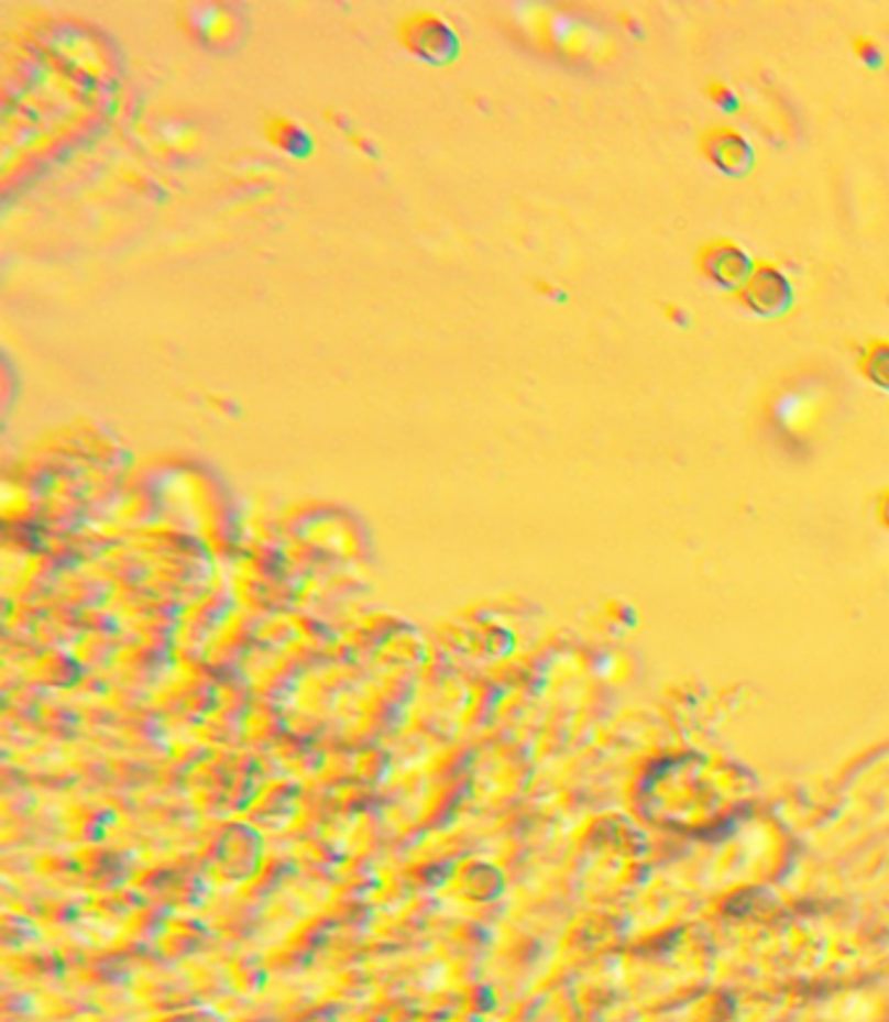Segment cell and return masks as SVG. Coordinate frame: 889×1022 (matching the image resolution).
<instances>
[{
    "label": "cell",
    "instance_id": "4",
    "mask_svg": "<svg viewBox=\"0 0 889 1022\" xmlns=\"http://www.w3.org/2000/svg\"><path fill=\"white\" fill-rule=\"evenodd\" d=\"M402 40L413 53L428 61H443L454 51V34L443 26L441 19L428 17V13L407 21L405 30H402Z\"/></svg>",
    "mask_w": 889,
    "mask_h": 1022
},
{
    "label": "cell",
    "instance_id": "5",
    "mask_svg": "<svg viewBox=\"0 0 889 1022\" xmlns=\"http://www.w3.org/2000/svg\"><path fill=\"white\" fill-rule=\"evenodd\" d=\"M858 371L866 382L889 392V340L874 337L858 355Z\"/></svg>",
    "mask_w": 889,
    "mask_h": 1022
},
{
    "label": "cell",
    "instance_id": "8",
    "mask_svg": "<svg viewBox=\"0 0 889 1022\" xmlns=\"http://www.w3.org/2000/svg\"><path fill=\"white\" fill-rule=\"evenodd\" d=\"M879 514H881V519H885V525H889V491L885 493V496H881Z\"/></svg>",
    "mask_w": 889,
    "mask_h": 1022
},
{
    "label": "cell",
    "instance_id": "1",
    "mask_svg": "<svg viewBox=\"0 0 889 1022\" xmlns=\"http://www.w3.org/2000/svg\"><path fill=\"white\" fill-rule=\"evenodd\" d=\"M733 300L744 306L746 311L765 316H782L793 303V285H790L788 274L780 270L772 261H754V270L746 277L738 290H733Z\"/></svg>",
    "mask_w": 889,
    "mask_h": 1022
},
{
    "label": "cell",
    "instance_id": "6",
    "mask_svg": "<svg viewBox=\"0 0 889 1022\" xmlns=\"http://www.w3.org/2000/svg\"><path fill=\"white\" fill-rule=\"evenodd\" d=\"M707 97H710V100L723 102V105H731V102H733L731 89L725 87L723 81H710V84H707Z\"/></svg>",
    "mask_w": 889,
    "mask_h": 1022
},
{
    "label": "cell",
    "instance_id": "7",
    "mask_svg": "<svg viewBox=\"0 0 889 1022\" xmlns=\"http://www.w3.org/2000/svg\"><path fill=\"white\" fill-rule=\"evenodd\" d=\"M856 47H858L860 58H866V55H871V51H874V42L871 40H856Z\"/></svg>",
    "mask_w": 889,
    "mask_h": 1022
},
{
    "label": "cell",
    "instance_id": "2",
    "mask_svg": "<svg viewBox=\"0 0 889 1022\" xmlns=\"http://www.w3.org/2000/svg\"><path fill=\"white\" fill-rule=\"evenodd\" d=\"M694 264L702 277L715 282L717 287H725V290H738L754 270V261L744 251V245L731 241V238H715V241L700 245Z\"/></svg>",
    "mask_w": 889,
    "mask_h": 1022
},
{
    "label": "cell",
    "instance_id": "3",
    "mask_svg": "<svg viewBox=\"0 0 889 1022\" xmlns=\"http://www.w3.org/2000/svg\"><path fill=\"white\" fill-rule=\"evenodd\" d=\"M696 144H700L702 157L707 160L712 167H717V171L728 175H744L754 162L749 141H746L740 131L731 129V125H710Z\"/></svg>",
    "mask_w": 889,
    "mask_h": 1022
}]
</instances>
